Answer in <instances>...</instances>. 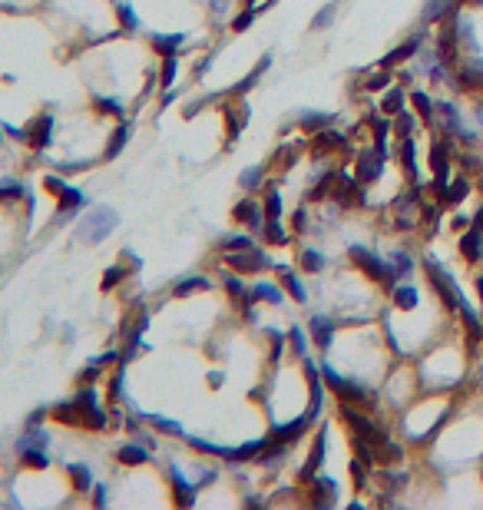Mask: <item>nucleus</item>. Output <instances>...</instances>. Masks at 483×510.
I'll use <instances>...</instances> for the list:
<instances>
[{"label": "nucleus", "instance_id": "nucleus-34", "mask_svg": "<svg viewBox=\"0 0 483 510\" xmlns=\"http://www.w3.org/2000/svg\"><path fill=\"white\" fill-rule=\"evenodd\" d=\"M384 83H388V73H377V76H371V80H368V90H381Z\"/></svg>", "mask_w": 483, "mask_h": 510}, {"label": "nucleus", "instance_id": "nucleus-15", "mask_svg": "<svg viewBox=\"0 0 483 510\" xmlns=\"http://www.w3.org/2000/svg\"><path fill=\"white\" fill-rule=\"evenodd\" d=\"M450 7H457V0H430L427 10H424V20H440L444 14H453Z\"/></svg>", "mask_w": 483, "mask_h": 510}, {"label": "nucleus", "instance_id": "nucleus-31", "mask_svg": "<svg viewBox=\"0 0 483 510\" xmlns=\"http://www.w3.org/2000/svg\"><path fill=\"white\" fill-rule=\"evenodd\" d=\"M394 268H397V275H404V272L410 268V255H404V252H397V255H394Z\"/></svg>", "mask_w": 483, "mask_h": 510}, {"label": "nucleus", "instance_id": "nucleus-30", "mask_svg": "<svg viewBox=\"0 0 483 510\" xmlns=\"http://www.w3.org/2000/svg\"><path fill=\"white\" fill-rule=\"evenodd\" d=\"M192 288H209V282H205V279H192V282H182L176 292H179V295H186V292H192Z\"/></svg>", "mask_w": 483, "mask_h": 510}, {"label": "nucleus", "instance_id": "nucleus-21", "mask_svg": "<svg viewBox=\"0 0 483 510\" xmlns=\"http://www.w3.org/2000/svg\"><path fill=\"white\" fill-rule=\"evenodd\" d=\"M394 305H401V308H414V305H417V292H414L410 285L394 288Z\"/></svg>", "mask_w": 483, "mask_h": 510}, {"label": "nucleus", "instance_id": "nucleus-37", "mask_svg": "<svg viewBox=\"0 0 483 510\" xmlns=\"http://www.w3.org/2000/svg\"><path fill=\"white\" fill-rule=\"evenodd\" d=\"M477 229H483V206H480V212H477Z\"/></svg>", "mask_w": 483, "mask_h": 510}, {"label": "nucleus", "instance_id": "nucleus-28", "mask_svg": "<svg viewBox=\"0 0 483 510\" xmlns=\"http://www.w3.org/2000/svg\"><path fill=\"white\" fill-rule=\"evenodd\" d=\"M397 132H401V136H410V132H414V119H410L404 110L397 113Z\"/></svg>", "mask_w": 483, "mask_h": 510}, {"label": "nucleus", "instance_id": "nucleus-4", "mask_svg": "<svg viewBox=\"0 0 483 510\" xmlns=\"http://www.w3.org/2000/svg\"><path fill=\"white\" fill-rule=\"evenodd\" d=\"M341 417H344V421H348V424H351V428H354V431H357L361 437H371V441H377V444H384V441H388L384 434H377V428H374V424L368 421V417H361L357 411H351L348 404L341 408Z\"/></svg>", "mask_w": 483, "mask_h": 510}, {"label": "nucleus", "instance_id": "nucleus-12", "mask_svg": "<svg viewBox=\"0 0 483 510\" xmlns=\"http://www.w3.org/2000/svg\"><path fill=\"white\" fill-rule=\"evenodd\" d=\"M235 219H239V222H248V226H255V229H259V226H261V209L255 206L252 199H245V202H239V206H235Z\"/></svg>", "mask_w": 483, "mask_h": 510}, {"label": "nucleus", "instance_id": "nucleus-2", "mask_svg": "<svg viewBox=\"0 0 483 510\" xmlns=\"http://www.w3.org/2000/svg\"><path fill=\"white\" fill-rule=\"evenodd\" d=\"M348 255H351V262L368 275V279H374V282H381V285H390L394 282V275H397V268H390V265H384L377 255H371L368 248H361V246H351L348 248Z\"/></svg>", "mask_w": 483, "mask_h": 510}, {"label": "nucleus", "instance_id": "nucleus-9", "mask_svg": "<svg viewBox=\"0 0 483 510\" xmlns=\"http://www.w3.org/2000/svg\"><path fill=\"white\" fill-rule=\"evenodd\" d=\"M228 265H232V268H242V272H259V268H265V255L252 252V248H245L242 255H232Z\"/></svg>", "mask_w": 483, "mask_h": 510}, {"label": "nucleus", "instance_id": "nucleus-26", "mask_svg": "<svg viewBox=\"0 0 483 510\" xmlns=\"http://www.w3.org/2000/svg\"><path fill=\"white\" fill-rule=\"evenodd\" d=\"M265 212H268V219H279L281 216V199L275 189L268 192V199H265Z\"/></svg>", "mask_w": 483, "mask_h": 510}, {"label": "nucleus", "instance_id": "nucleus-24", "mask_svg": "<svg viewBox=\"0 0 483 510\" xmlns=\"http://www.w3.org/2000/svg\"><path fill=\"white\" fill-rule=\"evenodd\" d=\"M301 265H305L308 272H321V265H325V259L318 255L315 248H305V252H301Z\"/></svg>", "mask_w": 483, "mask_h": 510}, {"label": "nucleus", "instance_id": "nucleus-35", "mask_svg": "<svg viewBox=\"0 0 483 510\" xmlns=\"http://www.w3.org/2000/svg\"><path fill=\"white\" fill-rule=\"evenodd\" d=\"M252 17H255V10H248V14H242V17L235 20V30H245V27L252 23Z\"/></svg>", "mask_w": 483, "mask_h": 510}, {"label": "nucleus", "instance_id": "nucleus-29", "mask_svg": "<svg viewBox=\"0 0 483 510\" xmlns=\"http://www.w3.org/2000/svg\"><path fill=\"white\" fill-rule=\"evenodd\" d=\"M288 341H292V348H295V355H305V335H301L298 328H292V332H288Z\"/></svg>", "mask_w": 483, "mask_h": 510}, {"label": "nucleus", "instance_id": "nucleus-6", "mask_svg": "<svg viewBox=\"0 0 483 510\" xmlns=\"http://www.w3.org/2000/svg\"><path fill=\"white\" fill-rule=\"evenodd\" d=\"M381 163H384V156H381L377 150H368L364 156H361V163H357V179H361V183L377 179V176H381Z\"/></svg>", "mask_w": 483, "mask_h": 510}, {"label": "nucleus", "instance_id": "nucleus-27", "mask_svg": "<svg viewBox=\"0 0 483 510\" xmlns=\"http://www.w3.org/2000/svg\"><path fill=\"white\" fill-rule=\"evenodd\" d=\"M130 139V126H123V130H116V136H113V143H110V150H106V156H116L119 152V146Z\"/></svg>", "mask_w": 483, "mask_h": 510}, {"label": "nucleus", "instance_id": "nucleus-17", "mask_svg": "<svg viewBox=\"0 0 483 510\" xmlns=\"http://www.w3.org/2000/svg\"><path fill=\"white\" fill-rule=\"evenodd\" d=\"M467 189H470L467 179H453V183H447L440 192H444V202H460V199L467 196Z\"/></svg>", "mask_w": 483, "mask_h": 510}, {"label": "nucleus", "instance_id": "nucleus-11", "mask_svg": "<svg viewBox=\"0 0 483 510\" xmlns=\"http://www.w3.org/2000/svg\"><path fill=\"white\" fill-rule=\"evenodd\" d=\"M308 421H311V417L305 415V417H298V421H292V424L279 428V431H272V441H275V444H288V441H295V437L308 428Z\"/></svg>", "mask_w": 483, "mask_h": 510}, {"label": "nucleus", "instance_id": "nucleus-25", "mask_svg": "<svg viewBox=\"0 0 483 510\" xmlns=\"http://www.w3.org/2000/svg\"><path fill=\"white\" fill-rule=\"evenodd\" d=\"M119 461H123V464H143V461H146V451H143V448H123V451H119Z\"/></svg>", "mask_w": 483, "mask_h": 510}, {"label": "nucleus", "instance_id": "nucleus-22", "mask_svg": "<svg viewBox=\"0 0 483 510\" xmlns=\"http://www.w3.org/2000/svg\"><path fill=\"white\" fill-rule=\"evenodd\" d=\"M410 103L417 106V113L424 116V119H430V116H434V103H430L427 93H410Z\"/></svg>", "mask_w": 483, "mask_h": 510}, {"label": "nucleus", "instance_id": "nucleus-13", "mask_svg": "<svg viewBox=\"0 0 483 510\" xmlns=\"http://www.w3.org/2000/svg\"><path fill=\"white\" fill-rule=\"evenodd\" d=\"M401 166L408 170L410 179H417V159H414V136L401 139Z\"/></svg>", "mask_w": 483, "mask_h": 510}, {"label": "nucleus", "instance_id": "nucleus-39", "mask_svg": "<svg viewBox=\"0 0 483 510\" xmlns=\"http://www.w3.org/2000/svg\"><path fill=\"white\" fill-rule=\"evenodd\" d=\"M477 3H483V0H477Z\"/></svg>", "mask_w": 483, "mask_h": 510}, {"label": "nucleus", "instance_id": "nucleus-10", "mask_svg": "<svg viewBox=\"0 0 483 510\" xmlns=\"http://www.w3.org/2000/svg\"><path fill=\"white\" fill-rule=\"evenodd\" d=\"M331 335H335V321L325 318V315H315V318H311V338H315L321 348H328V345H331Z\"/></svg>", "mask_w": 483, "mask_h": 510}, {"label": "nucleus", "instance_id": "nucleus-23", "mask_svg": "<svg viewBox=\"0 0 483 510\" xmlns=\"http://www.w3.org/2000/svg\"><path fill=\"white\" fill-rule=\"evenodd\" d=\"M252 295H261L265 302H272V305H281V288L279 285H259Z\"/></svg>", "mask_w": 483, "mask_h": 510}, {"label": "nucleus", "instance_id": "nucleus-7", "mask_svg": "<svg viewBox=\"0 0 483 510\" xmlns=\"http://www.w3.org/2000/svg\"><path fill=\"white\" fill-rule=\"evenodd\" d=\"M460 252H464L467 262H480V255H483V235H480V229H470V232H464V235H460Z\"/></svg>", "mask_w": 483, "mask_h": 510}, {"label": "nucleus", "instance_id": "nucleus-1", "mask_svg": "<svg viewBox=\"0 0 483 510\" xmlns=\"http://www.w3.org/2000/svg\"><path fill=\"white\" fill-rule=\"evenodd\" d=\"M424 268H427V282H430V288L444 299V305L447 308H460L467 315V325L473 328V332H480V325H477V315H473V308L464 302V295H460V288H457V282L447 275L440 265L434 262V259H424Z\"/></svg>", "mask_w": 483, "mask_h": 510}, {"label": "nucleus", "instance_id": "nucleus-8", "mask_svg": "<svg viewBox=\"0 0 483 510\" xmlns=\"http://www.w3.org/2000/svg\"><path fill=\"white\" fill-rule=\"evenodd\" d=\"M23 136H27V143H30V146H37V150H40V146L47 143V136H50V116H37V119L27 126Z\"/></svg>", "mask_w": 483, "mask_h": 510}, {"label": "nucleus", "instance_id": "nucleus-16", "mask_svg": "<svg viewBox=\"0 0 483 510\" xmlns=\"http://www.w3.org/2000/svg\"><path fill=\"white\" fill-rule=\"evenodd\" d=\"M414 50H417V40H410V43H404V47H397V50H390L388 57L381 60V67L388 70V67H394V63H401V60H408L410 54H414Z\"/></svg>", "mask_w": 483, "mask_h": 510}, {"label": "nucleus", "instance_id": "nucleus-19", "mask_svg": "<svg viewBox=\"0 0 483 510\" xmlns=\"http://www.w3.org/2000/svg\"><path fill=\"white\" fill-rule=\"evenodd\" d=\"M279 279L285 282V288H288V292L295 295L298 302H305V285H301L295 275H292V268H279Z\"/></svg>", "mask_w": 483, "mask_h": 510}, {"label": "nucleus", "instance_id": "nucleus-38", "mask_svg": "<svg viewBox=\"0 0 483 510\" xmlns=\"http://www.w3.org/2000/svg\"><path fill=\"white\" fill-rule=\"evenodd\" d=\"M477 292H480V302H483V279H477Z\"/></svg>", "mask_w": 483, "mask_h": 510}, {"label": "nucleus", "instance_id": "nucleus-20", "mask_svg": "<svg viewBox=\"0 0 483 510\" xmlns=\"http://www.w3.org/2000/svg\"><path fill=\"white\" fill-rule=\"evenodd\" d=\"M401 106H404V90H401V86H394V90L384 96V106H381V110H384L388 116H397V113H401Z\"/></svg>", "mask_w": 483, "mask_h": 510}, {"label": "nucleus", "instance_id": "nucleus-3", "mask_svg": "<svg viewBox=\"0 0 483 510\" xmlns=\"http://www.w3.org/2000/svg\"><path fill=\"white\" fill-rule=\"evenodd\" d=\"M321 375H325V381H328V384H331V388L338 391V397H341L344 404H368V391H364L361 384H354V381L341 378L335 368H328V364L321 368Z\"/></svg>", "mask_w": 483, "mask_h": 510}, {"label": "nucleus", "instance_id": "nucleus-18", "mask_svg": "<svg viewBox=\"0 0 483 510\" xmlns=\"http://www.w3.org/2000/svg\"><path fill=\"white\" fill-rule=\"evenodd\" d=\"M331 150H344V139L338 132H321L315 143V152H331Z\"/></svg>", "mask_w": 483, "mask_h": 510}, {"label": "nucleus", "instance_id": "nucleus-5", "mask_svg": "<svg viewBox=\"0 0 483 510\" xmlns=\"http://www.w3.org/2000/svg\"><path fill=\"white\" fill-rule=\"evenodd\" d=\"M430 166H434V179H437L434 186H437V189H444V186H447V170H450V159H447V146H444V143H434V146H430Z\"/></svg>", "mask_w": 483, "mask_h": 510}, {"label": "nucleus", "instance_id": "nucleus-33", "mask_svg": "<svg viewBox=\"0 0 483 510\" xmlns=\"http://www.w3.org/2000/svg\"><path fill=\"white\" fill-rule=\"evenodd\" d=\"M172 73H176V60L166 57V67H163V83H166V86L172 83Z\"/></svg>", "mask_w": 483, "mask_h": 510}, {"label": "nucleus", "instance_id": "nucleus-32", "mask_svg": "<svg viewBox=\"0 0 483 510\" xmlns=\"http://www.w3.org/2000/svg\"><path fill=\"white\" fill-rule=\"evenodd\" d=\"M70 474L76 477V487H90V474L83 471V467H70Z\"/></svg>", "mask_w": 483, "mask_h": 510}, {"label": "nucleus", "instance_id": "nucleus-14", "mask_svg": "<svg viewBox=\"0 0 483 510\" xmlns=\"http://www.w3.org/2000/svg\"><path fill=\"white\" fill-rule=\"evenodd\" d=\"M321 451H325V434L315 437V448H311V457H308V464H305V471H301V480H308V477L315 474V467L321 464Z\"/></svg>", "mask_w": 483, "mask_h": 510}, {"label": "nucleus", "instance_id": "nucleus-36", "mask_svg": "<svg viewBox=\"0 0 483 510\" xmlns=\"http://www.w3.org/2000/svg\"><path fill=\"white\" fill-rule=\"evenodd\" d=\"M119 275H123V272H119V268H110V275H106V282H103V288H113V285H116V279H119Z\"/></svg>", "mask_w": 483, "mask_h": 510}]
</instances>
